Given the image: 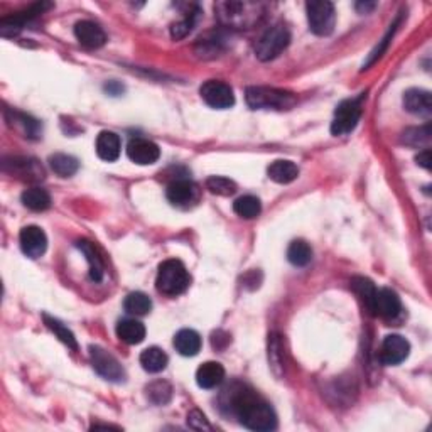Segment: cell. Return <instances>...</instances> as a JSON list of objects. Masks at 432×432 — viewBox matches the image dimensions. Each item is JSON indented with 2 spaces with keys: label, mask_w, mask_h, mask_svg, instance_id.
Returning <instances> with one entry per match:
<instances>
[{
  "label": "cell",
  "mask_w": 432,
  "mask_h": 432,
  "mask_svg": "<svg viewBox=\"0 0 432 432\" xmlns=\"http://www.w3.org/2000/svg\"><path fill=\"white\" fill-rule=\"evenodd\" d=\"M223 407L240 419L247 429L267 432L277 427V415L269 402L245 385H231L223 392Z\"/></svg>",
  "instance_id": "cell-1"
},
{
  "label": "cell",
  "mask_w": 432,
  "mask_h": 432,
  "mask_svg": "<svg viewBox=\"0 0 432 432\" xmlns=\"http://www.w3.org/2000/svg\"><path fill=\"white\" fill-rule=\"evenodd\" d=\"M216 18L230 29H252L265 15V6L260 2H218L215 6Z\"/></svg>",
  "instance_id": "cell-2"
},
{
  "label": "cell",
  "mask_w": 432,
  "mask_h": 432,
  "mask_svg": "<svg viewBox=\"0 0 432 432\" xmlns=\"http://www.w3.org/2000/svg\"><path fill=\"white\" fill-rule=\"evenodd\" d=\"M245 100L253 110H262V108L289 110L297 102V98L290 91L269 88V86H250L245 91Z\"/></svg>",
  "instance_id": "cell-3"
},
{
  "label": "cell",
  "mask_w": 432,
  "mask_h": 432,
  "mask_svg": "<svg viewBox=\"0 0 432 432\" xmlns=\"http://www.w3.org/2000/svg\"><path fill=\"white\" fill-rule=\"evenodd\" d=\"M191 277L180 260H166L157 272L156 288L164 296H180L189 288Z\"/></svg>",
  "instance_id": "cell-4"
},
{
  "label": "cell",
  "mask_w": 432,
  "mask_h": 432,
  "mask_svg": "<svg viewBox=\"0 0 432 432\" xmlns=\"http://www.w3.org/2000/svg\"><path fill=\"white\" fill-rule=\"evenodd\" d=\"M365 100H367V93H361L360 97L344 100L336 107L335 119L331 122V134L346 135L355 130L361 119V114H363Z\"/></svg>",
  "instance_id": "cell-5"
},
{
  "label": "cell",
  "mask_w": 432,
  "mask_h": 432,
  "mask_svg": "<svg viewBox=\"0 0 432 432\" xmlns=\"http://www.w3.org/2000/svg\"><path fill=\"white\" fill-rule=\"evenodd\" d=\"M290 43V32L284 24H274L269 27L255 44V56L260 61L276 60Z\"/></svg>",
  "instance_id": "cell-6"
},
{
  "label": "cell",
  "mask_w": 432,
  "mask_h": 432,
  "mask_svg": "<svg viewBox=\"0 0 432 432\" xmlns=\"http://www.w3.org/2000/svg\"><path fill=\"white\" fill-rule=\"evenodd\" d=\"M307 22L316 36H330L336 24L335 6L328 0H313L306 4Z\"/></svg>",
  "instance_id": "cell-7"
},
{
  "label": "cell",
  "mask_w": 432,
  "mask_h": 432,
  "mask_svg": "<svg viewBox=\"0 0 432 432\" xmlns=\"http://www.w3.org/2000/svg\"><path fill=\"white\" fill-rule=\"evenodd\" d=\"M90 361L95 372L108 382H122L126 378V372L120 361L112 353L103 350L102 346H90Z\"/></svg>",
  "instance_id": "cell-8"
},
{
  "label": "cell",
  "mask_w": 432,
  "mask_h": 432,
  "mask_svg": "<svg viewBox=\"0 0 432 432\" xmlns=\"http://www.w3.org/2000/svg\"><path fill=\"white\" fill-rule=\"evenodd\" d=\"M166 196H168V201L173 206L188 210V208L198 203L199 188L188 177H180V180L169 182L168 189H166Z\"/></svg>",
  "instance_id": "cell-9"
},
{
  "label": "cell",
  "mask_w": 432,
  "mask_h": 432,
  "mask_svg": "<svg viewBox=\"0 0 432 432\" xmlns=\"http://www.w3.org/2000/svg\"><path fill=\"white\" fill-rule=\"evenodd\" d=\"M199 93H201V98L205 100L206 105L216 108V110H225V108L235 105L234 90H231V86L227 85L225 81H206L205 85L201 86V90H199Z\"/></svg>",
  "instance_id": "cell-10"
},
{
  "label": "cell",
  "mask_w": 432,
  "mask_h": 432,
  "mask_svg": "<svg viewBox=\"0 0 432 432\" xmlns=\"http://www.w3.org/2000/svg\"><path fill=\"white\" fill-rule=\"evenodd\" d=\"M410 343L400 335L385 336L380 348V361L384 365H400L409 358Z\"/></svg>",
  "instance_id": "cell-11"
},
{
  "label": "cell",
  "mask_w": 432,
  "mask_h": 432,
  "mask_svg": "<svg viewBox=\"0 0 432 432\" xmlns=\"http://www.w3.org/2000/svg\"><path fill=\"white\" fill-rule=\"evenodd\" d=\"M127 156L128 159L139 166H151L154 162L159 161L161 157V149L159 145L149 139H142V137H137L132 139L127 145Z\"/></svg>",
  "instance_id": "cell-12"
},
{
  "label": "cell",
  "mask_w": 432,
  "mask_h": 432,
  "mask_svg": "<svg viewBox=\"0 0 432 432\" xmlns=\"http://www.w3.org/2000/svg\"><path fill=\"white\" fill-rule=\"evenodd\" d=\"M19 242L24 255L31 257V259L43 257L46 248H48V236H46L44 230H41V228L36 225L24 227L22 230H20Z\"/></svg>",
  "instance_id": "cell-13"
},
{
  "label": "cell",
  "mask_w": 432,
  "mask_h": 432,
  "mask_svg": "<svg viewBox=\"0 0 432 432\" xmlns=\"http://www.w3.org/2000/svg\"><path fill=\"white\" fill-rule=\"evenodd\" d=\"M49 7H51V4H46V2L34 4V6H31L26 11L19 12V14H14V15H11V18L2 19L0 20V34L6 37L18 34L27 20L36 18L37 14H43V12L46 9H49Z\"/></svg>",
  "instance_id": "cell-14"
},
{
  "label": "cell",
  "mask_w": 432,
  "mask_h": 432,
  "mask_svg": "<svg viewBox=\"0 0 432 432\" xmlns=\"http://www.w3.org/2000/svg\"><path fill=\"white\" fill-rule=\"evenodd\" d=\"M74 36H76L78 43L86 49H98L107 43V34L98 24L91 22V20H80L74 26Z\"/></svg>",
  "instance_id": "cell-15"
},
{
  "label": "cell",
  "mask_w": 432,
  "mask_h": 432,
  "mask_svg": "<svg viewBox=\"0 0 432 432\" xmlns=\"http://www.w3.org/2000/svg\"><path fill=\"white\" fill-rule=\"evenodd\" d=\"M402 302L396 290L392 289H377L375 302H373V314L382 316L385 319H393L400 314Z\"/></svg>",
  "instance_id": "cell-16"
},
{
  "label": "cell",
  "mask_w": 432,
  "mask_h": 432,
  "mask_svg": "<svg viewBox=\"0 0 432 432\" xmlns=\"http://www.w3.org/2000/svg\"><path fill=\"white\" fill-rule=\"evenodd\" d=\"M404 107L409 114L419 115V117H431L432 114V98L426 90L410 88L404 93Z\"/></svg>",
  "instance_id": "cell-17"
},
{
  "label": "cell",
  "mask_w": 432,
  "mask_h": 432,
  "mask_svg": "<svg viewBox=\"0 0 432 432\" xmlns=\"http://www.w3.org/2000/svg\"><path fill=\"white\" fill-rule=\"evenodd\" d=\"M225 380V368L218 361H206L196 370V384L201 389H216Z\"/></svg>",
  "instance_id": "cell-18"
},
{
  "label": "cell",
  "mask_w": 432,
  "mask_h": 432,
  "mask_svg": "<svg viewBox=\"0 0 432 432\" xmlns=\"http://www.w3.org/2000/svg\"><path fill=\"white\" fill-rule=\"evenodd\" d=\"M122 151V140L115 132L103 130L97 137V154L102 161L115 162Z\"/></svg>",
  "instance_id": "cell-19"
},
{
  "label": "cell",
  "mask_w": 432,
  "mask_h": 432,
  "mask_svg": "<svg viewBox=\"0 0 432 432\" xmlns=\"http://www.w3.org/2000/svg\"><path fill=\"white\" fill-rule=\"evenodd\" d=\"M4 171L15 174L24 180H39L43 177V168L37 166L36 161L22 159V157H12L4 161Z\"/></svg>",
  "instance_id": "cell-20"
},
{
  "label": "cell",
  "mask_w": 432,
  "mask_h": 432,
  "mask_svg": "<svg viewBox=\"0 0 432 432\" xmlns=\"http://www.w3.org/2000/svg\"><path fill=\"white\" fill-rule=\"evenodd\" d=\"M174 346L182 356H196L201 350V336L194 330H181L174 336Z\"/></svg>",
  "instance_id": "cell-21"
},
{
  "label": "cell",
  "mask_w": 432,
  "mask_h": 432,
  "mask_svg": "<svg viewBox=\"0 0 432 432\" xmlns=\"http://www.w3.org/2000/svg\"><path fill=\"white\" fill-rule=\"evenodd\" d=\"M76 247L80 248V252L85 255L86 262L90 265V279L93 282H100L103 279V274H105V265H103L102 257L98 255L97 248L93 247V243L86 242V240H78Z\"/></svg>",
  "instance_id": "cell-22"
},
{
  "label": "cell",
  "mask_w": 432,
  "mask_h": 432,
  "mask_svg": "<svg viewBox=\"0 0 432 432\" xmlns=\"http://www.w3.org/2000/svg\"><path fill=\"white\" fill-rule=\"evenodd\" d=\"M267 174L274 182H279V184H289V182L297 180L299 168L294 164L292 161H276L269 166Z\"/></svg>",
  "instance_id": "cell-23"
},
{
  "label": "cell",
  "mask_w": 432,
  "mask_h": 432,
  "mask_svg": "<svg viewBox=\"0 0 432 432\" xmlns=\"http://www.w3.org/2000/svg\"><path fill=\"white\" fill-rule=\"evenodd\" d=\"M117 336L127 344H139L145 338V326L137 319H122L117 324Z\"/></svg>",
  "instance_id": "cell-24"
},
{
  "label": "cell",
  "mask_w": 432,
  "mask_h": 432,
  "mask_svg": "<svg viewBox=\"0 0 432 432\" xmlns=\"http://www.w3.org/2000/svg\"><path fill=\"white\" fill-rule=\"evenodd\" d=\"M168 361V355L157 346H151L140 353V365H142V368L149 373H159L162 370H166Z\"/></svg>",
  "instance_id": "cell-25"
},
{
  "label": "cell",
  "mask_w": 432,
  "mask_h": 432,
  "mask_svg": "<svg viewBox=\"0 0 432 432\" xmlns=\"http://www.w3.org/2000/svg\"><path fill=\"white\" fill-rule=\"evenodd\" d=\"M49 166L60 177H72L80 169V162L76 157L68 156V154H54L49 157Z\"/></svg>",
  "instance_id": "cell-26"
},
{
  "label": "cell",
  "mask_w": 432,
  "mask_h": 432,
  "mask_svg": "<svg viewBox=\"0 0 432 432\" xmlns=\"http://www.w3.org/2000/svg\"><path fill=\"white\" fill-rule=\"evenodd\" d=\"M22 205L32 211H46L51 206V196L43 188H29L22 193Z\"/></svg>",
  "instance_id": "cell-27"
},
{
  "label": "cell",
  "mask_w": 432,
  "mask_h": 432,
  "mask_svg": "<svg viewBox=\"0 0 432 432\" xmlns=\"http://www.w3.org/2000/svg\"><path fill=\"white\" fill-rule=\"evenodd\" d=\"M288 260L296 267H306L313 260V248L304 240H294L288 248Z\"/></svg>",
  "instance_id": "cell-28"
},
{
  "label": "cell",
  "mask_w": 432,
  "mask_h": 432,
  "mask_svg": "<svg viewBox=\"0 0 432 432\" xmlns=\"http://www.w3.org/2000/svg\"><path fill=\"white\" fill-rule=\"evenodd\" d=\"M123 309L132 316H145L151 313L152 301L144 292H130L123 301Z\"/></svg>",
  "instance_id": "cell-29"
},
{
  "label": "cell",
  "mask_w": 432,
  "mask_h": 432,
  "mask_svg": "<svg viewBox=\"0 0 432 432\" xmlns=\"http://www.w3.org/2000/svg\"><path fill=\"white\" fill-rule=\"evenodd\" d=\"M234 211L240 218L245 220H253L260 215L262 211V203L257 196H252V194H247V196L238 198L234 203Z\"/></svg>",
  "instance_id": "cell-30"
},
{
  "label": "cell",
  "mask_w": 432,
  "mask_h": 432,
  "mask_svg": "<svg viewBox=\"0 0 432 432\" xmlns=\"http://www.w3.org/2000/svg\"><path fill=\"white\" fill-rule=\"evenodd\" d=\"M351 289L358 294V297L363 301L365 307L373 314V302H375L377 294V288L373 285V282L365 279V277H355V279L351 281Z\"/></svg>",
  "instance_id": "cell-31"
},
{
  "label": "cell",
  "mask_w": 432,
  "mask_h": 432,
  "mask_svg": "<svg viewBox=\"0 0 432 432\" xmlns=\"http://www.w3.org/2000/svg\"><path fill=\"white\" fill-rule=\"evenodd\" d=\"M43 318H44L46 326H48L49 330H51L53 333L56 335L58 338H60V342H63L66 346L72 348V350H74V351L78 350L76 338H74V335L68 330V328L65 326L63 323H60V321H58V319H54V318H51V316H48V314H44Z\"/></svg>",
  "instance_id": "cell-32"
},
{
  "label": "cell",
  "mask_w": 432,
  "mask_h": 432,
  "mask_svg": "<svg viewBox=\"0 0 432 432\" xmlns=\"http://www.w3.org/2000/svg\"><path fill=\"white\" fill-rule=\"evenodd\" d=\"M400 20H402V15H398V18L396 19V22L392 24V26H390V29H389V32L387 34L384 36V39L380 41V43H378V46L375 49H373L372 53H370V56H368V60H367V63L363 65V69H368L370 66L372 65H375L378 60H380L382 56H384V53L387 51V48H389V44H390V41H392V37L396 36V32H397V29H398V26H400Z\"/></svg>",
  "instance_id": "cell-33"
},
{
  "label": "cell",
  "mask_w": 432,
  "mask_h": 432,
  "mask_svg": "<svg viewBox=\"0 0 432 432\" xmlns=\"http://www.w3.org/2000/svg\"><path fill=\"white\" fill-rule=\"evenodd\" d=\"M431 126L407 128L404 134H402V142L410 145V147H422V145L431 142Z\"/></svg>",
  "instance_id": "cell-34"
},
{
  "label": "cell",
  "mask_w": 432,
  "mask_h": 432,
  "mask_svg": "<svg viewBox=\"0 0 432 432\" xmlns=\"http://www.w3.org/2000/svg\"><path fill=\"white\" fill-rule=\"evenodd\" d=\"M11 115H12V119H9L11 126H19L22 128L24 135L29 137V139H36V137H39L41 126L37 120L27 117V115L24 114H19V112H11Z\"/></svg>",
  "instance_id": "cell-35"
},
{
  "label": "cell",
  "mask_w": 432,
  "mask_h": 432,
  "mask_svg": "<svg viewBox=\"0 0 432 432\" xmlns=\"http://www.w3.org/2000/svg\"><path fill=\"white\" fill-rule=\"evenodd\" d=\"M147 397L151 398L154 404L164 405L171 400L173 387L168 384V382H162V380L152 382V384L147 387Z\"/></svg>",
  "instance_id": "cell-36"
},
{
  "label": "cell",
  "mask_w": 432,
  "mask_h": 432,
  "mask_svg": "<svg viewBox=\"0 0 432 432\" xmlns=\"http://www.w3.org/2000/svg\"><path fill=\"white\" fill-rule=\"evenodd\" d=\"M206 189L218 196H231L236 193V184L225 176H211L206 181Z\"/></svg>",
  "instance_id": "cell-37"
},
{
  "label": "cell",
  "mask_w": 432,
  "mask_h": 432,
  "mask_svg": "<svg viewBox=\"0 0 432 432\" xmlns=\"http://www.w3.org/2000/svg\"><path fill=\"white\" fill-rule=\"evenodd\" d=\"M269 361L270 365H272L276 375H279L277 368H282L284 365H282V344L277 335H272L269 339Z\"/></svg>",
  "instance_id": "cell-38"
},
{
  "label": "cell",
  "mask_w": 432,
  "mask_h": 432,
  "mask_svg": "<svg viewBox=\"0 0 432 432\" xmlns=\"http://www.w3.org/2000/svg\"><path fill=\"white\" fill-rule=\"evenodd\" d=\"M194 22H196V12H188L186 14V18L180 20V22L173 24L171 27V36L174 39H182V37H186L191 32V29H193Z\"/></svg>",
  "instance_id": "cell-39"
},
{
  "label": "cell",
  "mask_w": 432,
  "mask_h": 432,
  "mask_svg": "<svg viewBox=\"0 0 432 432\" xmlns=\"http://www.w3.org/2000/svg\"><path fill=\"white\" fill-rule=\"evenodd\" d=\"M188 424H189V427H193V429H196V431H210L211 429L206 415L203 412H199V410H196V409L191 410V412L188 414Z\"/></svg>",
  "instance_id": "cell-40"
},
{
  "label": "cell",
  "mask_w": 432,
  "mask_h": 432,
  "mask_svg": "<svg viewBox=\"0 0 432 432\" xmlns=\"http://www.w3.org/2000/svg\"><path fill=\"white\" fill-rule=\"evenodd\" d=\"M415 161H417L419 166H422L424 169H427L429 171L431 169V151L429 149H424L422 152H419L417 156H415Z\"/></svg>",
  "instance_id": "cell-41"
},
{
  "label": "cell",
  "mask_w": 432,
  "mask_h": 432,
  "mask_svg": "<svg viewBox=\"0 0 432 432\" xmlns=\"http://www.w3.org/2000/svg\"><path fill=\"white\" fill-rule=\"evenodd\" d=\"M375 2H358L356 4V11H358L360 14H367V12L375 9Z\"/></svg>",
  "instance_id": "cell-42"
},
{
  "label": "cell",
  "mask_w": 432,
  "mask_h": 432,
  "mask_svg": "<svg viewBox=\"0 0 432 432\" xmlns=\"http://www.w3.org/2000/svg\"><path fill=\"white\" fill-rule=\"evenodd\" d=\"M105 90L108 91V93H112L115 97V95H120L123 91V86L122 85H119V83H115V81H112V83H108V85L105 86Z\"/></svg>",
  "instance_id": "cell-43"
}]
</instances>
